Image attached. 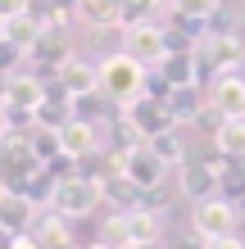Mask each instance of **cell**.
<instances>
[{
  "label": "cell",
  "instance_id": "6da1fadb",
  "mask_svg": "<svg viewBox=\"0 0 245 249\" xmlns=\"http://www.w3.org/2000/svg\"><path fill=\"white\" fill-rule=\"evenodd\" d=\"M95 68H100V95H105L113 109H127L136 95H146V72H150V68L136 64L123 46L109 50V54H100Z\"/></svg>",
  "mask_w": 245,
  "mask_h": 249
},
{
  "label": "cell",
  "instance_id": "7a4b0ae2",
  "mask_svg": "<svg viewBox=\"0 0 245 249\" xmlns=\"http://www.w3.org/2000/svg\"><path fill=\"white\" fill-rule=\"evenodd\" d=\"M50 209L68 217V222H82V217H91L105 209V190H100V177H86V172H68V177L55 181V199H50Z\"/></svg>",
  "mask_w": 245,
  "mask_h": 249
},
{
  "label": "cell",
  "instance_id": "3957f363",
  "mask_svg": "<svg viewBox=\"0 0 245 249\" xmlns=\"http://www.w3.org/2000/svg\"><path fill=\"white\" fill-rule=\"evenodd\" d=\"M41 172V163L32 159V145H27V131H9L0 141V186L5 190H23Z\"/></svg>",
  "mask_w": 245,
  "mask_h": 249
},
{
  "label": "cell",
  "instance_id": "277c9868",
  "mask_svg": "<svg viewBox=\"0 0 245 249\" xmlns=\"http://www.w3.org/2000/svg\"><path fill=\"white\" fill-rule=\"evenodd\" d=\"M118 46L132 54L136 64H146V68H159L168 59V32H164V23H127L118 32Z\"/></svg>",
  "mask_w": 245,
  "mask_h": 249
},
{
  "label": "cell",
  "instance_id": "5b68a950",
  "mask_svg": "<svg viewBox=\"0 0 245 249\" xmlns=\"http://www.w3.org/2000/svg\"><path fill=\"white\" fill-rule=\"evenodd\" d=\"M241 222V209L232 199H223V195H213V199H200L191 204V231L200 240H218V236H232Z\"/></svg>",
  "mask_w": 245,
  "mask_h": 249
},
{
  "label": "cell",
  "instance_id": "8992f818",
  "mask_svg": "<svg viewBox=\"0 0 245 249\" xmlns=\"http://www.w3.org/2000/svg\"><path fill=\"white\" fill-rule=\"evenodd\" d=\"M73 54H77V36H73V32H59V27H46V32H41V41L27 50L23 68H32V72L41 68V72H50V77H55V72L73 59Z\"/></svg>",
  "mask_w": 245,
  "mask_h": 249
},
{
  "label": "cell",
  "instance_id": "52a82bcc",
  "mask_svg": "<svg viewBox=\"0 0 245 249\" xmlns=\"http://www.w3.org/2000/svg\"><path fill=\"white\" fill-rule=\"evenodd\" d=\"M59 141H64V159H73V163L82 168L86 159H95L100 150H105V127L91 123V118H73L59 127Z\"/></svg>",
  "mask_w": 245,
  "mask_h": 249
},
{
  "label": "cell",
  "instance_id": "ba28073f",
  "mask_svg": "<svg viewBox=\"0 0 245 249\" xmlns=\"http://www.w3.org/2000/svg\"><path fill=\"white\" fill-rule=\"evenodd\" d=\"M118 113L136 127L141 141H154V136H164V131L177 127V123H172V113H168V105H164V100H150V95H136L132 105L118 109Z\"/></svg>",
  "mask_w": 245,
  "mask_h": 249
},
{
  "label": "cell",
  "instance_id": "9c48e42d",
  "mask_svg": "<svg viewBox=\"0 0 245 249\" xmlns=\"http://www.w3.org/2000/svg\"><path fill=\"white\" fill-rule=\"evenodd\" d=\"M172 177H177V190H182V199H213L218 195V177H223V168H213L205 163V159H186L182 168H172Z\"/></svg>",
  "mask_w": 245,
  "mask_h": 249
},
{
  "label": "cell",
  "instance_id": "30bf717a",
  "mask_svg": "<svg viewBox=\"0 0 245 249\" xmlns=\"http://www.w3.org/2000/svg\"><path fill=\"white\" fill-rule=\"evenodd\" d=\"M123 177L132 181L136 190H150V186L168 181V177H172V168L150 150L146 141H141V145H132V150H127V159H123Z\"/></svg>",
  "mask_w": 245,
  "mask_h": 249
},
{
  "label": "cell",
  "instance_id": "8fae6325",
  "mask_svg": "<svg viewBox=\"0 0 245 249\" xmlns=\"http://www.w3.org/2000/svg\"><path fill=\"white\" fill-rule=\"evenodd\" d=\"M32 222H37V204L27 199V195H19V190H5V186H0V236H5V240L27 236Z\"/></svg>",
  "mask_w": 245,
  "mask_h": 249
},
{
  "label": "cell",
  "instance_id": "7c38bea8",
  "mask_svg": "<svg viewBox=\"0 0 245 249\" xmlns=\"http://www.w3.org/2000/svg\"><path fill=\"white\" fill-rule=\"evenodd\" d=\"M55 82H59L73 100H86V95H95V91H100V68H95V59H86V54L77 50L73 59H68L59 72H55Z\"/></svg>",
  "mask_w": 245,
  "mask_h": 249
},
{
  "label": "cell",
  "instance_id": "4fadbf2b",
  "mask_svg": "<svg viewBox=\"0 0 245 249\" xmlns=\"http://www.w3.org/2000/svg\"><path fill=\"white\" fill-rule=\"evenodd\" d=\"M27 236L37 240V249H77L73 222H68V217H59L55 209H37V222H32V231H27Z\"/></svg>",
  "mask_w": 245,
  "mask_h": 249
},
{
  "label": "cell",
  "instance_id": "5bb4252c",
  "mask_svg": "<svg viewBox=\"0 0 245 249\" xmlns=\"http://www.w3.org/2000/svg\"><path fill=\"white\" fill-rule=\"evenodd\" d=\"M77 118V100L64 91L55 77H46V95H41V109H37V127H55L59 131L64 123Z\"/></svg>",
  "mask_w": 245,
  "mask_h": 249
},
{
  "label": "cell",
  "instance_id": "9a60e30c",
  "mask_svg": "<svg viewBox=\"0 0 245 249\" xmlns=\"http://www.w3.org/2000/svg\"><path fill=\"white\" fill-rule=\"evenodd\" d=\"M205 91H209V100L227 113V118H245V77L241 72H223V77H213Z\"/></svg>",
  "mask_w": 245,
  "mask_h": 249
},
{
  "label": "cell",
  "instance_id": "2e32d148",
  "mask_svg": "<svg viewBox=\"0 0 245 249\" xmlns=\"http://www.w3.org/2000/svg\"><path fill=\"white\" fill-rule=\"evenodd\" d=\"M205 100H209V91H205L200 82H191V86H172L164 105H168V113H172V123H177V127H191V118L200 113Z\"/></svg>",
  "mask_w": 245,
  "mask_h": 249
},
{
  "label": "cell",
  "instance_id": "e0dca14e",
  "mask_svg": "<svg viewBox=\"0 0 245 249\" xmlns=\"http://www.w3.org/2000/svg\"><path fill=\"white\" fill-rule=\"evenodd\" d=\"M41 32H46V23H41V18H37L32 9H27V14H19V18H9V23H5V41H9V46H14V50L23 54V59H27V50H32L37 41H41Z\"/></svg>",
  "mask_w": 245,
  "mask_h": 249
},
{
  "label": "cell",
  "instance_id": "ac0fdd59",
  "mask_svg": "<svg viewBox=\"0 0 245 249\" xmlns=\"http://www.w3.org/2000/svg\"><path fill=\"white\" fill-rule=\"evenodd\" d=\"M77 27H123L118 0H77Z\"/></svg>",
  "mask_w": 245,
  "mask_h": 249
},
{
  "label": "cell",
  "instance_id": "d6986e66",
  "mask_svg": "<svg viewBox=\"0 0 245 249\" xmlns=\"http://www.w3.org/2000/svg\"><path fill=\"white\" fill-rule=\"evenodd\" d=\"M27 145H32V159L41 168H55L64 159V141H59L55 127H32V131H27Z\"/></svg>",
  "mask_w": 245,
  "mask_h": 249
},
{
  "label": "cell",
  "instance_id": "ffe728a7",
  "mask_svg": "<svg viewBox=\"0 0 245 249\" xmlns=\"http://www.w3.org/2000/svg\"><path fill=\"white\" fill-rule=\"evenodd\" d=\"M127 227H132V245H164V217L150 209H132L127 213Z\"/></svg>",
  "mask_w": 245,
  "mask_h": 249
},
{
  "label": "cell",
  "instance_id": "44dd1931",
  "mask_svg": "<svg viewBox=\"0 0 245 249\" xmlns=\"http://www.w3.org/2000/svg\"><path fill=\"white\" fill-rule=\"evenodd\" d=\"M100 190H105V204H109V209H118V213L141 209V190L127 181L123 172H118V177H105V181H100Z\"/></svg>",
  "mask_w": 245,
  "mask_h": 249
},
{
  "label": "cell",
  "instance_id": "7402d4cb",
  "mask_svg": "<svg viewBox=\"0 0 245 249\" xmlns=\"http://www.w3.org/2000/svg\"><path fill=\"white\" fill-rule=\"evenodd\" d=\"M154 154L164 159L168 168H182L186 159H191V145H186V136H182V127H172V131H164V136H154V141H146Z\"/></svg>",
  "mask_w": 245,
  "mask_h": 249
},
{
  "label": "cell",
  "instance_id": "603a6c76",
  "mask_svg": "<svg viewBox=\"0 0 245 249\" xmlns=\"http://www.w3.org/2000/svg\"><path fill=\"white\" fill-rule=\"evenodd\" d=\"M223 127H227V113H223L218 105H213V100H205V105H200V113L191 118V127H186V131H191L195 141H218V136H223Z\"/></svg>",
  "mask_w": 245,
  "mask_h": 249
},
{
  "label": "cell",
  "instance_id": "cb8c5ba5",
  "mask_svg": "<svg viewBox=\"0 0 245 249\" xmlns=\"http://www.w3.org/2000/svg\"><path fill=\"white\" fill-rule=\"evenodd\" d=\"M100 240H105L109 249H132V227H127V213L109 209L105 217H100Z\"/></svg>",
  "mask_w": 245,
  "mask_h": 249
},
{
  "label": "cell",
  "instance_id": "d4e9b609",
  "mask_svg": "<svg viewBox=\"0 0 245 249\" xmlns=\"http://www.w3.org/2000/svg\"><path fill=\"white\" fill-rule=\"evenodd\" d=\"M182 199V190H177V177H168V181H159V186H150V190H141V209H150V213H168L172 204Z\"/></svg>",
  "mask_w": 245,
  "mask_h": 249
},
{
  "label": "cell",
  "instance_id": "484cf974",
  "mask_svg": "<svg viewBox=\"0 0 245 249\" xmlns=\"http://www.w3.org/2000/svg\"><path fill=\"white\" fill-rule=\"evenodd\" d=\"M159 72H164L172 86H191V82H200V77H195V59H191V50H172L168 59L159 64Z\"/></svg>",
  "mask_w": 245,
  "mask_h": 249
},
{
  "label": "cell",
  "instance_id": "4316f807",
  "mask_svg": "<svg viewBox=\"0 0 245 249\" xmlns=\"http://www.w3.org/2000/svg\"><path fill=\"white\" fill-rule=\"evenodd\" d=\"M218 195H223V199H232V204H241V199H245V168L236 163V159H227V163H223Z\"/></svg>",
  "mask_w": 245,
  "mask_h": 249
},
{
  "label": "cell",
  "instance_id": "83f0119b",
  "mask_svg": "<svg viewBox=\"0 0 245 249\" xmlns=\"http://www.w3.org/2000/svg\"><path fill=\"white\" fill-rule=\"evenodd\" d=\"M223 150V159H241L245 154V118H227V127H223V136L213 141Z\"/></svg>",
  "mask_w": 245,
  "mask_h": 249
},
{
  "label": "cell",
  "instance_id": "f1b7e54d",
  "mask_svg": "<svg viewBox=\"0 0 245 249\" xmlns=\"http://www.w3.org/2000/svg\"><path fill=\"white\" fill-rule=\"evenodd\" d=\"M172 14H182V18H209V14L223 9V0H168Z\"/></svg>",
  "mask_w": 245,
  "mask_h": 249
},
{
  "label": "cell",
  "instance_id": "f546056e",
  "mask_svg": "<svg viewBox=\"0 0 245 249\" xmlns=\"http://www.w3.org/2000/svg\"><path fill=\"white\" fill-rule=\"evenodd\" d=\"M168 91H172V82L164 77L159 68H150V72H146V95H150V100H168Z\"/></svg>",
  "mask_w": 245,
  "mask_h": 249
},
{
  "label": "cell",
  "instance_id": "4dcf8cb0",
  "mask_svg": "<svg viewBox=\"0 0 245 249\" xmlns=\"http://www.w3.org/2000/svg\"><path fill=\"white\" fill-rule=\"evenodd\" d=\"M32 9V0H0V23H9V18H19V14Z\"/></svg>",
  "mask_w": 245,
  "mask_h": 249
},
{
  "label": "cell",
  "instance_id": "1f68e13d",
  "mask_svg": "<svg viewBox=\"0 0 245 249\" xmlns=\"http://www.w3.org/2000/svg\"><path fill=\"white\" fill-rule=\"evenodd\" d=\"M205 249H245V240H241L236 231H232V236H218V240H209Z\"/></svg>",
  "mask_w": 245,
  "mask_h": 249
},
{
  "label": "cell",
  "instance_id": "d6a6232c",
  "mask_svg": "<svg viewBox=\"0 0 245 249\" xmlns=\"http://www.w3.org/2000/svg\"><path fill=\"white\" fill-rule=\"evenodd\" d=\"M9 136V118H5V109H0V141Z\"/></svg>",
  "mask_w": 245,
  "mask_h": 249
},
{
  "label": "cell",
  "instance_id": "836d02e7",
  "mask_svg": "<svg viewBox=\"0 0 245 249\" xmlns=\"http://www.w3.org/2000/svg\"><path fill=\"white\" fill-rule=\"evenodd\" d=\"M77 249H109L105 240H86V245H77Z\"/></svg>",
  "mask_w": 245,
  "mask_h": 249
},
{
  "label": "cell",
  "instance_id": "e575fe53",
  "mask_svg": "<svg viewBox=\"0 0 245 249\" xmlns=\"http://www.w3.org/2000/svg\"><path fill=\"white\" fill-rule=\"evenodd\" d=\"M132 249H164V245H132Z\"/></svg>",
  "mask_w": 245,
  "mask_h": 249
},
{
  "label": "cell",
  "instance_id": "d590c367",
  "mask_svg": "<svg viewBox=\"0 0 245 249\" xmlns=\"http://www.w3.org/2000/svg\"><path fill=\"white\" fill-rule=\"evenodd\" d=\"M236 209H241V217H245V199H241V204H236Z\"/></svg>",
  "mask_w": 245,
  "mask_h": 249
},
{
  "label": "cell",
  "instance_id": "8d00e7d4",
  "mask_svg": "<svg viewBox=\"0 0 245 249\" xmlns=\"http://www.w3.org/2000/svg\"><path fill=\"white\" fill-rule=\"evenodd\" d=\"M0 41H5V23H0Z\"/></svg>",
  "mask_w": 245,
  "mask_h": 249
}]
</instances>
